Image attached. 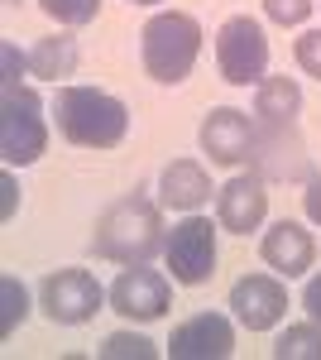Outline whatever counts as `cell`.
Segmentation results:
<instances>
[{
	"label": "cell",
	"mask_w": 321,
	"mask_h": 360,
	"mask_svg": "<svg viewBox=\"0 0 321 360\" xmlns=\"http://www.w3.org/2000/svg\"><path fill=\"white\" fill-rule=\"evenodd\" d=\"M53 115H58L63 139L86 144V149H115L125 139V130H130L125 101H115V96L96 91V86H63L53 101Z\"/></svg>",
	"instance_id": "1"
},
{
	"label": "cell",
	"mask_w": 321,
	"mask_h": 360,
	"mask_svg": "<svg viewBox=\"0 0 321 360\" xmlns=\"http://www.w3.org/2000/svg\"><path fill=\"white\" fill-rule=\"evenodd\" d=\"M159 245H163V221L149 197H125L96 221V255H106L115 264H149Z\"/></svg>",
	"instance_id": "2"
},
{
	"label": "cell",
	"mask_w": 321,
	"mask_h": 360,
	"mask_svg": "<svg viewBox=\"0 0 321 360\" xmlns=\"http://www.w3.org/2000/svg\"><path fill=\"white\" fill-rule=\"evenodd\" d=\"M139 53H144V72L154 82H163V86L183 82L192 72V63H197V53H202V25L188 10H163V15H154L144 25Z\"/></svg>",
	"instance_id": "3"
},
{
	"label": "cell",
	"mask_w": 321,
	"mask_h": 360,
	"mask_svg": "<svg viewBox=\"0 0 321 360\" xmlns=\"http://www.w3.org/2000/svg\"><path fill=\"white\" fill-rule=\"evenodd\" d=\"M48 144L44 130V106L29 86L5 91V106H0V159L10 168H29Z\"/></svg>",
	"instance_id": "4"
},
{
	"label": "cell",
	"mask_w": 321,
	"mask_h": 360,
	"mask_svg": "<svg viewBox=\"0 0 321 360\" xmlns=\"http://www.w3.org/2000/svg\"><path fill=\"white\" fill-rule=\"evenodd\" d=\"M216 68H221V77L230 86H249L264 77L268 39H264V29H259V20L235 15V20L221 25V34H216Z\"/></svg>",
	"instance_id": "5"
},
{
	"label": "cell",
	"mask_w": 321,
	"mask_h": 360,
	"mask_svg": "<svg viewBox=\"0 0 321 360\" xmlns=\"http://www.w3.org/2000/svg\"><path fill=\"white\" fill-rule=\"evenodd\" d=\"M163 255H168V269L178 283H207L216 274V231L207 217H188V221L173 226V236L163 240Z\"/></svg>",
	"instance_id": "6"
},
{
	"label": "cell",
	"mask_w": 321,
	"mask_h": 360,
	"mask_svg": "<svg viewBox=\"0 0 321 360\" xmlns=\"http://www.w3.org/2000/svg\"><path fill=\"white\" fill-rule=\"evenodd\" d=\"M44 312L63 327H81L101 312V283L86 269H58L44 278Z\"/></svg>",
	"instance_id": "7"
},
{
	"label": "cell",
	"mask_w": 321,
	"mask_h": 360,
	"mask_svg": "<svg viewBox=\"0 0 321 360\" xmlns=\"http://www.w3.org/2000/svg\"><path fill=\"white\" fill-rule=\"evenodd\" d=\"M168 298H173L168 278L144 269V264H125V274L110 283V307L120 317H130V322H154V317H163L168 312Z\"/></svg>",
	"instance_id": "8"
},
{
	"label": "cell",
	"mask_w": 321,
	"mask_h": 360,
	"mask_svg": "<svg viewBox=\"0 0 321 360\" xmlns=\"http://www.w3.org/2000/svg\"><path fill=\"white\" fill-rule=\"evenodd\" d=\"M230 307H235L240 327L268 332V327H278L283 312H288V288H283L278 278H268V274H244L240 283L230 288Z\"/></svg>",
	"instance_id": "9"
},
{
	"label": "cell",
	"mask_w": 321,
	"mask_h": 360,
	"mask_svg": "<svg viewBox=\"0 0 321 360\" xmlns=\"http://www.w3.org/2000/svg\"><path fill=\"white\" fill-rule=\"evenodd\" d=\"M168 351H173V360H225L235 351V332L221 312H197L173 332Z\"/></svg>",
	"instance_id": "10"
},
{
	"label": "cell",
	"mask_w": 321,
	"mask_h": 360,
	"mask_svg": "<svg viewBox=\"0 0 321 360\" xmlns=\"http://www.w3.org/2000/svg\"><path fill=\"white\" fill-rule=\"evenodd\" d=\"M216 217L225 231H235V236H249V231H259L268 217V193H264V178H254V173H240V178H230L221 197H216Z\"/></svg>",
	"instance_id": "11"
},
{
	"label": "cell",
	"mask_w": 321,
	"mask_h": 360,
	"mask_svg": "<svg viewBox=\"0 0 321 360\" xmlns=\"http://www.w3.org/2000/svg\"><path fill=\"white\" fill-rule=\"evenodd\" d=\"M202 149L211 154V164H244V159H254V130H249L244 111L216 106L207 115V125H202Z\"/></svg>",
	"instance_id": "12"
},
{
	"label": "cell",
	"mask_w": 321,
	"mask_h": 360,
	"mask_svg": "<svg viewBox=\"0 0 321 360\" xmlns=\"http://www.w3.org/2000/svg\"><path fill=\"white\" fill-rule=\"evenodd\" d=\"M268 269H278V274H307L312 269V259H317V240H312V231H302L297 221H278L264 231V245H259Z\"/></svg>",
	"instance_id": "13"
},
{
	"label": "cell",
	"mask_w": 321,
	"mask_h": 360,
	"mask_svg": "<svg viewBox=\"0 0 321 360\" xmlns=\"http://www.w3.org/2000/svg\"><path fill=\"white\" fill-rule=\"evenodd\" d=\"M159 197H163V207L197 212V207L211 197V178H207V168L192 164V159H173L159 178Z\"/></svg>",
	"instance_id": "14"
},
{
	"label": "cell",
	"mask_w": 321,
	"mask_h": 360,
	"mask_svg": "<svg viewBox=\"0 0 321 360\" xmlns=\"http://www.w3.org/2000/svg\"><path fill=\"white\" fill-rule=\"evenodd\" d=\"M302 111V86L293 77H264L259 96H254V115L264 125H293V115Z\"/></svg>",
	"instance_id": "15"
},
{
	"label": "cell",
	"mask_w": 321,
	"mask_h": 360,
	"mask_svg": "<svg viewBox=\"0 0 321 360\" xmlns=\"http://www.w3.org/2000/svg\"><path fill=\"white\" fill-rule=\"evenodd\" d=\"M72 68H77V44L72 39H39L34 53H29V72L34 77H48V82L67 77Z\"/></svg>",
	"instance_id": "16"
},
{
	"label": "cell",
	"mask_w": 321,
	"mask_h": 360,
	"mask_svg": "<svg viewBox=\"0 0 321 360\" xmlns=\"http://www.w3.org/2000/svg\"><path fill=\"white\" fill-rule=\"evenodd\" d=\"M273 356L278 360H321V327L307 322V327H288V332L273 341Z\"/></svg>",
	"instance_id": "17"
},
{
	"label": "cell",
	"mask_w": 321,
	"mask_h": 360,
	"mask_svg": "<svg viewBox=\"0 0 321 360\" xmlns=\"http://www.w3.org/2000/svg\"><path fill=\"white\" fill-rule=\"evenodd\" d=\"M29 312V293L20 278H0V336H10Z\"/></svg>",
	"instance_id": "18"
},
{
	"label": "cell",
	"mask_w": 321,
	"mask_h": 360,
	"mask_svg": "<svg viewBox=\"0 0 321 360\" xmlns=\"http://www.w3.org/2000/svg\"><path fill=\"white\" fill-rule=\"evenodd\" d=\"M48 15H53L58 25H86V20H96V10H101V0H39Z\"/></svg>",
	"instance_id": "19"
},
{
	"label": "cell",
	"mask_w": 321,
	"mask_h": 360,
	"mask_svg": "<svg viewBox=\"0 0 321 360\" xmlns=\"http://www.w3.org/2000/svg\"><path fill=\"white\" fill-rule=\"evenodd\" d=\"M101 356H106V360H125V356H134V360H154L159 351H154V341H144V336L115 332V336H106V346H101Z\"/></svg>",
	"instance_id": "20"
},
{
	"label": "cell",
	"mask_w": 321,
	"mask_h": 360,
	"mask_svg": "<svg viewBox=\"0 0 321 360\" xmlns=\"http://www.w3.org/2000/svg\"><path fill=\"white\" fill-rule=\"evenodd\" d=\"M312 5H317V0H264V15L273 25H302V20L312 15Z\"/></svg>",
	"instance_id": "21"
},
{
	"label": "cell",
	"mask_w": 321,
	"mask_h": 360,
	"mask_svg": "<svg viewBox=\"0 0 321 360\" xmlns=\"http://www.w3.org/2000/svg\"><path fill=\"white\" fill-rule=\"evenodd\" d=\"M297 68H302L307 77H321V29H307V34L297 39Z\"/></svg>",
	"instance_id": "22"
},
{
	"label": "cell",
	"mask_w": 321,
	"mask_h": 360,
	"mask_svg": "<svg viewBox=\"0 0 321 360\" xmlns=\"http://www.w3.org/2000/svg\"><path fill=\"white\" fill-rule=\"evenodd\" d=\"M302 307H307V317L321 327V274L307 278V288H302Z\"/></svg>",
	"instance_id": "23"
},
{
	"label": "cell",
	"mask_w": 321,
	"mask_h": 360,
	"mask_svg": "<svg viewBox=\"0 0 321 360\" xmlns=\"http://www.w3.org/2000/svg\"><path fill=\"white\" fill-rule=\"evenodd\" d=\"M302 207H307V217L321 226V178H312V183H307V193H302Z\"/></svg>",
	"instance_id": "24"
},
{
	"label": "cell",
	"mask_w": 321,
	"mask_h": 360,
	"mask_svg": "<svg viewBox=\"0 0 321 360\" xmlns=\"http://www.w3.org/2000/svg\"><path fill=\"white\" fill-rule=\"evenodd\" d=\"M15 86H20V53L5 49V91H15Z\"/></svg>",
	"instance_id": "25"
},
{
	"label": "cell",
	"mask_w": 321,
	"mask_h": 360,
	"mask_svg": "<svg viewBox=\"0 0 321 360\" xmlns=\"http://www.w3.org/2000/svg\"><path fill=\"white\" fill-rule=\"evenodd\" d=\"M0 193H5V202H0V212H5V217H15V178H10V173L0 178Z\"/></svg>",
	"instance_id": "26"
},
{
	"label": "cell",
	"mask_w": 321,
	"mask_h": 360,
	"mask_svg": "<svg viewBox=\"0 0 321 360\" xmlns=\"http://www.w3.org/2000/svg\"><path fill=\"white\" fill-rule=\"evenodd\" d=\"M134 5H154V0H134Z\"/></svg>",
	"instance_id": "27"
}]
</instances>
